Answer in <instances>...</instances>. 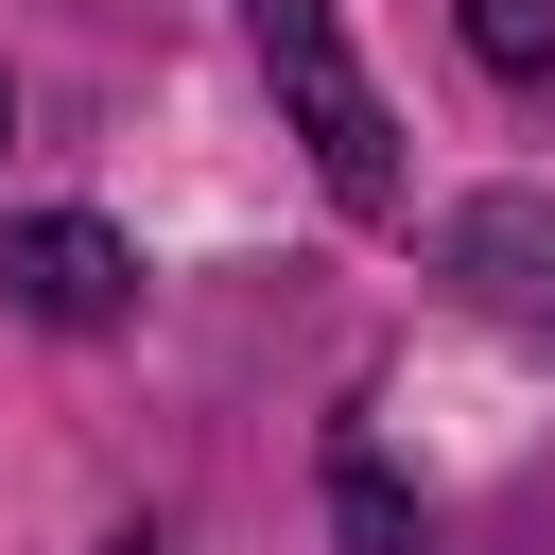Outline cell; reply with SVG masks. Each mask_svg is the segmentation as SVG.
Returning a JSON list of instances; mask_svg holds the SVG:
<instances>
[{
  "mask_svg": "<svg viewBox=\"0 0 555 555\" xmlns=\"http://www.w3.org/2000/svg\"><path fill=\"white\" fill-rule=\"evenodd\" d=\"M243 35H260V69H278V104H295L330 208H347V225H399V121H382L364 52L330 35V0H243Z\"/></svg>",
  "mask_w": 555,
  "mask_h": 555,
  "instance_id": "1",
  "label": "cell"
},
{
  "mask_svg": "<svg viewBox=\"0 0 555 555\" xmlns=\"http://www.w3.org/2000/svg\"><path fill=\"white\" fill-rule=\"evenodd\" d=\"M451 35H468V69H503V87H555V0H451Z\"/></svg>",
  "mask_w": 555,
  "mask_h": 555,
  "instance_id": "4",
  "label": "cell"
},
{
  "mask_svg": "<svg viewBox=\"0 0 555 555\" xmlns=\"http://www.w3.org/2000/svg\"><path fill=\"white\" fill-rule=\"evenodd\" d=\"M330 503H347V538H364V555H416V503H399V486H382V468H364V451H347V468H330Z\"/></svg>",
  "mask_w": 555,
  "mask_h": 555,
  "instance_id": "5",
  "label": "cell"
},
{
  "mask_svg": "<svg viewBox=\"0 0 555 555\" xmlns=\"http://www.w3.org/2000/svg\"><path fill=\"white\" fill-rule=\"evenodd\" d=\"M451 278H468V295L555 364V208H538V191H486V208L451 225Z\"/></svg>",
  "mask_w": 555,
  "mask_h": 555,
  "instance_id": "3",
  "label": "cell"
},
{
  "mask_svg": "<svg viewBox=\"0 0 555 555\" xmlns=\"http://www.w3.org/2000/svg\"><path fill=\"white\" fill-rule=\"evenodd\" d=\"M0 139H17V87H0Z\"/></svg>",
  "mask_w": 555,
  "mask_h": 555,
  "instance_id": "6",
  "label": "cell"
},
{
  "mask_svg": "<svg viewBox=\"0 0 555 555\" xmlns=\"http://www.w3.org/2000/svg\"><path fill=\"white\" fill-rule=\"evenodd\" d=\"M0 312H35V330H121V312H139V243L87 225V208H35V225H0Z\"/></svg>",
  "mask_w": 555,
  "mask_h": 555,
  "instance_id": "2",
  "label": "cell"
}]
</instances>
